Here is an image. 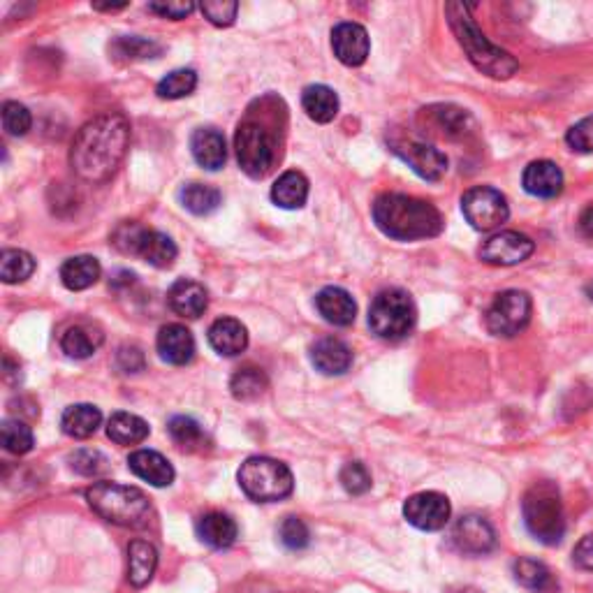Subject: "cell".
I'll return each mask as SVG.
<instances>
[{
	"label": "cell",
	"instance_id": "obj_1",
	"mask_svg": "<svg viewBox=\"0 0 593 593\" xmlns=\"http://www.w3.org/2000/svg\"><path fill=\"white\" fill-rule=\"evenodd\" d=\"M130 123L123 114H102L72 139L70 165L84 181H107L126 158Z\"/></svg>",
	"mask_w": 593,
	"mask_h": 593
},
{
	"label": "cell",
	"instance_id": "obj_2",
	"mask_svg": "<svg viewBox=\"0 0 593 593\" xmlns=\"http://www.w3.org/2000/svg\"><path fill=\"white\" fill-rule=\"evenodd\" d=\"M373 221L387 237L399 241L431 239L443 232V216L434 204L404 193H385L373 202Z\"/></svg>",
	"mask_w": 593,
	"mask_h": 593
},
{
	"label": "cell",
	"instance_id": "obj_3",
	"mask_svg": "<svg viewBox=\"0 0 593 593\" xmlns=\"http://www.w3.org/2000/svg\"><path fill=\"white\" fill-rule=\"evenodd\" d=\"M452 33L457 35L461 49L466 51L468 61L478 68L482 75L492 79H510L519 70V63L508 51L492 45L480 31L475 19L471 17V7L464 3H448L445 5Z\"/></svg>",
	"mask_w": 593,
	"mask_h": 593
},
{
	"label": "cell",
	"instance_id": "obj_4",
	"mask_svg": "<svg viewBox=\"0 0 593 593\" xmlns=\"http://www.w3.org/2000/svg\"><path fill=\"white\" fill-rule=\"evenodd\" d=\"M86 501L102 519L126 529H144L153 519V505L142 489L119 482H95L86 489Z\"/></svg>",
	"mask_w": 593,
	"mask_h": 593
},
{
	"label": "cell",
	"instance_id": "obj_5",
	"mask_svg": "<svg viewBox=\"0 0 593 593\" xmlns=\"http://www.w3.org/2000/svg\"><path fill=\"white\" fill-rule=\"evenodd\" d=\"M524 524L543 545H559L566 533V512L561 494L552 482H536L522 501Z\"/></svg>",
	"mask_w": 593,
	"mask_h": 593
},
{
	"label": "cell",
	"instance_id": "obj_6",
	"mask_svg": "<svg viewBox=\"0 0 593 593\" xmlns=\"http://www.w3.org/2000/svg\"><path fill=\"white\" fill-rule=\"evenodd\" d=\"M237 480L248 499L258 503H274L288 499L292 494V487H295L290 468L285 466L283 461H276L272 457L246 459L239 468Z\"/></svg>",
	"mask_w": 593,
	"mask_h": 593
},
{
	"label": "cell",
	"instance_id": "obj_7",
	"mask_svg": "<svg viewBox=\"0 0 593 593\" xmlns=\"http://www.w3.org/2000/svg\"><path fill=\"white\" fill-rule=\"evenodd\" d=\"M417 311L413 297L401 288L378 292L369 309L371 332L385 341H399L413 332Z\"/></svg>",
	"mask_w": 593,
	"mask_h": 593
},
{
	"label": "cell",
	"instance_id": "obj_8",
	"mask_svg": "<svg viewBox=\"0 0 593 593\" xmlns=\"http://www.w3.org/2000/svg\"><path fill=\"white\" fill-rule=\"evenodd\" d=\"M112 244L123 255H135L158 269H167L177 260V244L158 230H149L135 221L121 223L112 234Z\"/></svg>",
	"mask_w": 593,
	"mask_h": 593
},
{
	"label": "cell",
	"instance_id": "obj_9",
	"mask_svg": "<svg viewBox=\"0 0 593 593\" xmlns=\"http://www.w3.org/2000/svg\"><path fill=\"white\" fill-rule=\"evenodd\" d=\"M234 149H237L239 167L248 177H267L276 160V137L269 133L265 123L246 119L239 123L234 135Z\"/></svg>",
	"mask_w": 593,
	"mask_h": 593
},
{
	"label": "cell",
	"instance_id": "obj_10",
	"mask_svg": "<svg viewBox=\"0 0 593 593\" xmlns=\"http://www.w3.org/2000/svg\"><path fill=\"white\" fill-rule=\"evenodd\" d=\"M461 211L473 230L492 232L508 221L510 207L501 190L492 186H475L461 197Z\"/></svg>",
	"mask_w": 593,
	"mask_h": 593
},
{
	"label": "cell",
	"instance_id": "obj_11",
	"mask_svg": "<svg viewBox=\"0 0 593 593\" xmlns=\"http://www.w3.org/2000/svg\"><path fill=\"white\" fill-rule=\"evenodd\" d=\"M533 311L531 297L524 290H505L496 295L492 306L487 309V329L494 336H517L522 329L529 325Z\"/></svg>",
	"mask_w": 593,
	"mask_h": 593
},
{
	"label": "cell",
	"instance_id": "obj_12",
	"mask_svg": "<svg viewBox=\"0 0 593 593\" xmlns=\"http://www.w3.org/2000/svg\"><path fill=\"white\" fill-rule=\"evenodd\" d=\"M390 149L424 181H438L448 172V156L443 151H438L434 144L424 142V139L411 135L392 137Z\"/></svg>",
	"mask_w": 593,
	"mask_h": 593
},
{
	"label": "cell",
	"instance_id": "obj_13",
	"mask_svg": "<svg viewBox=\"0 0 593 593\" xmlns=\"http://www.w3.org/2000/svg\"><path fill=\"white\" fill-rule=\"evenodd\" d=\"M533 251H536V244H533L531 237L515 230H505L489 237L485 244H482L480 258L482 262L494 267H512L529 260Z\"/></svg>",
	"mask_w": 593,
	"mask_h": 593
},
{
	"label": "cell",
	"instance_id": "obj_14",
	"mask_svg": "<svg viewBox=\"0 0 593 593\" xmlns=\"http://www.w3.org/2000/svg\"><path fill=\"white\" fill-rule=\"evenodd\" d=\"M450 501L448 496L438 492L413 494L404 503V517L420 531H441L450 522Z\"/></svg>",
	"mask_w": 593,
	"mask_h": 593
},
{
	"label": "cell",
	"instance_id": "obj_15",
	"mask_svg": "<svg viewBox=\"0 0 593 593\" xmlns=\"http://www.w3.org/2000/svg\"><path fill=\"white\" fill-rule=\"evenodd\" d=\"M450 543L461 554L482 556L496 547V531L482 515H464L452 526Z\"/></svg>",
	"mask_w": 593,
	"mask_h": 593
},
{
	"label": "cell",
	"instance_id": "obj_16",
	"mask_svg": "<svg viewBox=\"0 0 593 593\" xmlns=\"http://www.w3.org/2000/svg\"><path fill=\"white\" fill-rule=\"evenodd\" d=\"M332 49L334 56L339 58L348 68H360V65L369 58L371 42L366 28L355 24V21H343L332 31Z\"/></svg>",
	"mask_w": 593,
	"mask_h": 593
},
{
	"label": "cell",
	"instance_id": "obj_17",
	"mask_svg": "<svg viewBox=\"0 0 593 593\" xmlns=\"http://www.w3.org/2000/svg\"><path fill=\"white\" fill-rule=\"evenodd\" d=\"M524 190L540 200H552L563 190V172L552 160H533L524 170Z\"/></svg>",
	"mask_w": 593,
	"mask_h": 593
},
{
	"label": "cell",
	"instance_id": "obj_18",
	"mask_svg": "<svg viewBox=\"0 0 593 593\" xmlns=\"http://www.w3.org/2000/svg\"><path fill=\"white\" fill-rule=\"evenodd\" d=\"M167 302H170L174 313L195 320L207 311L209 292L204 290L202 283L193 281V278H179V281L172 283L170 292H167Z\"/></svg>",
	"mask_w": 593,
	"mask_h": 593
},
{
	"label": "cell",
	"instance_id": "obj_19",
	"mask_svg": "<svg viewBox=\"0 0 593 593\" xmlns=\"http://www.w3.org/2000/svg\"><path fill=\"white\" fill-rule=\"evenodd\" d=\"M156 348L160 357L167 364H174V366H183L188 364L190 360L195 357V339L193 334H190L188 327L183 325H165L163 329L158 332V339H156Z\"/></svg>",
	"mask_w": 593,
	"mask_h": 593
},
{
	"label": "cell",
	"instance_id": "obj_20",
	"mask_svg": "<svg viewBox=\"0 0 593 593\" xmlns=\"http://www.w3.org/2000/svg\"><path fill=\"white\" fill-rule=\"evenodd\" d=\"M311 362L325 376H341L353 364V350L336 336H325V339L313 343Z\"/></svg>",
	"mask_w": 593,
	"mask_h": 593
},
{
	"label": "cell",
	"instance_id": "obj_21",
	"mask_svg": "<svg viewBox=\"0 0 593 593\" xmlns=\"http://www.w3.org/2000/svg\"><path fill=\"white\" fill-rule=\"evenodd\" d=\"M316 306L320 316L325 318L329 325H336V327L353 325L357 316L355 299L350 297L348 290L336 288V285H329V288H322L318 292Z\"/></svg>",
	"mask_w": 593,
	"mask_h": 593
},
{
	"label": "cell",
	"instance_id": "obj_22",
	"mask_svg": "<svg viewBox=\"0 0 593 593\" xmlns=\"http://www.w3.org/2000/svg\"><path fill=\"white\" fill-rule=\"evenodd\" d=\"M190 151L197 165L204 170H221L228 160V149H225V139L216 128H197L193 137H190Z\"/></svg>",
	"mask_w": 593,
	"mask_h": 593
},
{
	"label": "cell",
	"instance_id": "obj_23",
	"mask_svg": "<svg viewBox=\"0 0 593 593\" xmlns=\"http://www.w3.org/2000/svg\"><path fill=\"white\" fill-rule=\"evenodd\" d=\"M128 466L139 480L149 482L153 487H170L174 480V468L160 452L137 450L128 457Z\"/></svg>",
	"mask_w": 593,
	"mask_h": 593
},
{
	"label": "cell",
	"instance_id": "obj_24",
	"mask_svg": "<svg viewBox=\"0 0 593 593\" xmlns=\"http://www.w3.org/2000/svg\"><path fill=\"white\" fill-rule=\"evenodd\" d=\"M209 343L218 355L237 357L248 346V332L239 320L221 318L209 327Z\"/></svg>",
	"mask_w": 593,
	"mask_h": 593
},
{
	"label": "cell",
	"instance_id": "obj_25",
	"mask_svg": "<svg viewBox=\"0 0 593 593\" xmlns=\"http://www.w3.org/2000/svg\"><path fill=\"white\" fill-rule=\"evenodd\" d=\"M197 538L214 549H228L237 540V524L225 512H207L197 519Z\"/></svg>",
	"mask_w": 593,
	"mask_h": 593
},
{
	"label": "cell",
	"instance_id": "obj_26",
	"mask_svg": "<svg viewBox=\"0 0 593 593\" xmlns=\"http://www.w3.org/2000/svg\"><path fill=\"white\" fill-rule=\"evenodd\" d=\"M302 107L311 121L329 123L339 114V95L325 84L306 86L302 93Z\"/></svg>",
	"mask_w": 593,
	"mask_h": 593
},
{
	"label": "cell",
	"instance_id": "obj_27",
	"mask_svg": "<svg viewBox=\"0 0 593 593\" xmlns=\"http://www.w3.org/2000/svg\"><path fill=\"white\" fill-rule=\"evenodd\" d=\"M158 568L156 547L146 540H133L128 547V582L133 587H144L151 582Z\"/></svg>",
	"mask_w": 593,
	"mask_h": 593
},
{
	"label": "cell",
	"instance_id": "obj_28",
	"mask_svg": "<svg viewBox=\"0 0 593 593\" xmlns=\"http://www.w3.org/2000/svg\"><path fill=\"white\" fill-rule=\"evenodd\" d=\"M272 200L281 209H302L309 200V181L302 172H285L272 186Z\"/></svg>",
	"mask_w": 593,
	"mask_h": 593
},
{
	"label": "cell",
	"instance_id": "obj_29",
	"mask_svg": "<svg viewBox=\"0 0 593 593\" xmlns=\"http://www.w3.org/2000/svg\"><path fill=\"white\" fill-rule=\"evenodd\" d=\"M100 274V262L91 258V255H75V258L65 260L61 267V281L72 292L91 288V285L98 283Z\"/></svg>",
	"mask_w": 593,
	"mask_h": 593
},
{
	"label": "cell",
	"instance_id": "obj_30",
	"mask_svg": "<svg viewBox=\"0 0 593 593\" xmlns=\"http://www.w3.org/2000/svg\"><path fill=\"white\" fill-rule=\"evenodd\" d=\"M100 422H102L100 408H95L91 404L68 406L61 417V427L65 434H68L70 438H79V441L91 438L95 431H98Z\"/></svg>",
	"mask_w": 593,
	"mask_h": 593
},
{
	"label": "cell",
	"instance_id": "obj_31",
	"mask_svg": "<svg viewBox=\"0 0 593 593\" xmlns=\"http://www.w3.org/2000/svg\"><path fill=\"white\" fill-rule=\"evenodd\" d=\"M515 580L522 584L524 589L533 593H559V582L554 580V575L549 573L545 563L533 559H519L512 566Z\"/></svg>",
	"mask_w": 593,
	"mask_h": 593
},
{
	"label": "cell",
	"instance_id": "obj_32",
	"mask_svg": "<svg viewBox=\"0 0 593 593\" xmlns=\"http://www.w3.org/2000/svg\"><path fill=\"white\" fill-rule=\"evenodd\" d=\"M181 204L195 216H209L221 207V190L209 186V183H188L181 188Z\"/></svg>",
	"mask_w": 593,
	"mask_h": 593
},
{
	"label": "cell",
	"instance_id": "obj_33",
	"mask_svg": "<svg viewBox=\"0 0 593 593\" xmlns=\"http://www.w3.org/2000/svg\"><path fill=\"white\" fill-rule=\"evenodd\" d=\"M107 436L119 445H137L149 436V424L133 413H114L109 417Z\"/></svg>",
	"mask_w": 593,
	"mask_h": 593
},
{
	"label": "cell",
	"instance_id": "obj_34",
	"mask_svg": "<svg viewBox=\"0 0 593 593\" xmlns=\"http://www.w3.org/2000/svg\"><path fill=\"white\" fill-rule=\"evenodd\" d=\"M100 343H102V334L93 332L91 327L75 325L63 334L61 348L68 357H75V360H86V357H91L95 350L100 348Z\"/></svg>",
	"mask_w": 593,
	"mask_h": 593
},
{
	"label": "cell",
	"instance_id": "obj_35",
	"mask_svg": "<svg viewBox=\"0 0 593 593\" xmlns=\"http://www.w3.org/2000/svg\"><path fill=\"white\" fill-rule=\"evenodd\" d=\"M267 385L269 383H267L265 371L258 369V366H244V369H239L230 380L232 397L239 401H253L262 397L267 390Z\"/></svg>",
	"mask_w": 593,
	"mask_h": 593
},
{
	"label": "cell",
	"instance_id": "obj_36",
	"mask_svg": "<svg viewBox=\"0 0 593 593\" xmlns=\"http://www.w3.org/2000/svg\"><path fill=\"white\" fill-rule=\"evenodd\" d=\"M167 431H170V438L179 445L181 450L193 452V450L207 448V436H204L202 427L193 420V417H186V415L172 417L170 424H167Z\"/></svg>",
	"mask_w": 593,
	"mask_h": 593
},
{
	"label": "cell",
	"instance_id": "obj_37",
	"mask_svg": "<svg viewBox=\"0 0 593 593\" xmlns=\"http://www.w3.org/2000/svg\"><path fill=\"white\" fill-rule=\"evenodd\" d=\"M35 272V260L31 253L19 251V248H5L0 255V278L3 283H21Z\"/></svg>",
	"mask_w": 593,
	"mask_h": 593
},
{
	"label": "cell",
	"instance_id": "obj_38",
	"mask_svg": "<svg viewBox=\"0 0 593 593\" xmlns=\"http://www.w3.org/2000/svg\"><path fill=\"white\" fill-rule=\"evenodd\" d=\"M424 112H427V116H431V119H434L436 128L443 130V135H448V137L466 135L468 133V126H473L471 116H468L466 109L441 105V107L424 109Z\"/></svg>",
	"mask_w": 593,
	"mask_h": 593
},
{
	"label": "cell",
	"instance_id": "obj_39",
	"mask_svg": "<svg viewBox=\"0 0 593 593\" xmlns=\"http://www.w3.org/2000/svg\"><path fill=\"white\" fill-rule=\"evenodd\" d=\"M160 51H163V47L156 45V42L137 38V35L119 38L112 45V56L119 58V61H146V58L160 56Z\"/></svg>",
	"mask_w": 593,
	"mask_h": 593
},
{
	"label": "cell",
	"instance_id": "obj_40",
	"mask_svg": "<svg viewBox=\"0 0 593 593\" xmlns=\"http://www.w3.org/2000/svg\"><path fill=\"white\" fill-rule=\"evenodd\" d=\"M0 438L7 452L12 455H26L33 450V431L26 422L21 420H5L0 424Z\"/></svg>",
	"mask_w": 593,
	"mask_h": 593
},
{
	"label": "cell",
	"instance_id": "obj_41",
	"mask_svg": "<svg viewBox=\"0 0 593 593\" xmlns=\"http://www.w3.org/2000/svg\"><path fill=\"white\" fill-rule=\"evenodd\" d=\"M197 86V75L195 70H174L167 75L165 79H160V84L156 86V93L158 98L163 100H179V98H186L195 91Z\"/></svg>",
	"mask_w": 593,
	"mask_h": 593
},
{
	"label": "cell",
	"instance_id": "obj_42",
	"mask_svg": "<svg viewBox=\"0 0 593 593\" xmlns=\"http://www.w3.org/2000/svg\"><path fill=\"white\" fill-rule=\"evenodd\" d=\"M70 468L84 478H98V475L107 473V459L98 450H77L70 455Z\"/></svg>",
	"mask_w": 593,
	"mask_h": 593
},
{
	"label": "cell",
	"instance_id": "obj_43",
	"mask_svg": "<svg viewBox=\"0 0 593 593\" xmlns=\"http://www.w3.org/2000/svg\"><path fill=\"white\" fill-rule=\"evenodd\" d=\"M339 478L343 489L353 496H362L371 489V473L362 461H350V464L343 466Z\"/></svg>",
	"mask_w": 593,
	"mask_h": 593
},
{
	"label": "cell",
	"instance_id": "obj_44",
	"mask_svg": "<svg viewBox=\"0 0 593 593\" xmlns=\"http://www.w3.org/2000/svg\"><path fill=\"white\" fill-rule=\"evenodd\" d=\"M278 538H281V543L288 549H292V552H299V549L309 545L311 533H309V526H306L299 517H285L281 526H278Z\"/></svg>",
	"mask_w": 593,
	"mask_h": 593
},
{
	"label": "cell",
	"instance_id": "obj_45",
	"mask_svg": "<svg viewBox=\"0 0 593 593\" xmlns=\"http://www.w3.org/2000/svg\"><path fill=\"white\" fill-rule=\"evenodd\" d=\"M33 126V116L24 105L19 102H5L3 105V128L7 135L12 137H21L26 135Z\"/></svg>",
	"mask_w": 593,
	"mask_h": 593
},
{
	"label": "cell",
	"instance_id": "obj_46",
	"mask_svg": "<svg viewBox=\"0 0 593 593\" xmlns=\"http://www.w3.org/2000/svg\"><path fill=\"white\" fill-rule=\"evenodd\" d=\"M200 10L211 24L225 28V26H232L234 19H237L239 3H232V0H204Z\"/></svg>",
	"mask_w": 593,
	"mask_h": 593
},
{
	"label": "cell",
	"instance_id": "obj_47",
	"mask_svg": "<svg viewBox=\"0 0 593 593\" xmlns=\"http://www.w3.org/2000/svg\"><path fill=\"white\" fill-rule=\"evenodd\" d=\"M566 142L577 153H593V114L568 130Z\"/></svg>",
	"mask_w": 593,
	"mask_h": 593
},
{
	"label": "cell",
	"instance_id": "obj_48",
	"mask_svg": "<svg viewBox=\"0 0 593 593\" xmlns=\"http://www.w3.org/2000/svg\"><path fill=\"white\" fill-rule=\"evenodd\" d=\"M144 366V353L137 346H123L119 348V353H116V369L121 373H139L144 371Z\"/></svg>",
	"mask_w": 593,
	"mask_h": 593
},
{
	"label": "cell",
	"instance_id": "obj_49",
	"mask_svg": "<svg viewBox=\"0 0 593 593\" xmlns=\"http://www.w3.org/2000/svg\"><path fill=\"white\" fill-rule=\"evenodd\" d=\"M149 10L156 12L163 19H186L190 12L195 10V5L190 0H170V3H149Z\"/></svg>",
	"mask_w": 593,
	"mask_h": 593
},
{
	"label": "cell",
	"instance_id": "obj_50",
	"mask_svg": "<svg viewBox=\"0 0 593 593\" xmlns=\"http://www.w3.org/2000/svg\"><path fill=\"white\" fill-rule=\"evenodd\" d=\"M573 563L577 568L593 573V536H584L573 549Z\"/></svg>",
	"mask_w": 593,
	"mask_h": 593
},
{
	"label": "cell",
	"instance_id": "obj_51",
	"mask_svg": "<svg viewBox=\"0 0 593 593\" xmlns=\"http://www.w3.org/2000/svg\"><path fill=\"white\" fill-rule=\"evenodd\" d=\"M577 228H580L584 237L593 241V204H589V207L582 211L580 221H577Z\"/></svg>",
	"mask_w": 593,
	"mask_h": 593
},
{
	"label": "cell",
	"instance_id": "obj_52",
	"mask_svg": "<svg viewBox=\"0 0 593 593\" xmlns=\"http://www.w3.org/2000/svg\"><path fill=\"white\" fill-rule=\"evenodd\" d=\"M95 10H105V12H119L123 7H128V3H121V5H102V3H95L93 5Z\"/></svg>",
	"mask_w": 593,
	"mask_h": 593
},
{
	"label": "cell",
	"instance_id": "obj_53",
	"mask_svg": "<svg viewBox=\"0 0 593 593\" xmlns=\"http://www.w3.org/2000/svg\"><path fill=\"white\" fill-rule=\"evenodd\" d=\"M448 593H482V591L475 589V587H455V589H450Z\"/></svg>",
	"mask_w": 593,
	"mask_h": 593
},
{
	"label": "cell",
	"instance_id": "obj_54",
	"mask_svg": "<svg viewBox=\"0 0 593 593\" xmlns=\"http://www.w3.org/2000/svg\"><path fill=\"white\" fill-rule=\"evenodd\" d=\"M584 292H587V297L593 302V278H591V281L587 285H584Z\"/></svg>",
	"mask_w": 593,
	"mask_h": 593
}]
</instances>
